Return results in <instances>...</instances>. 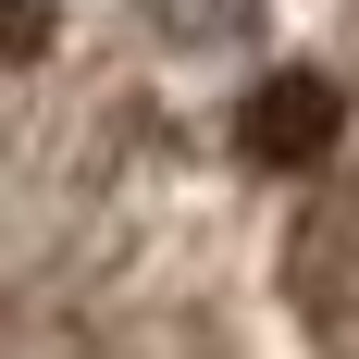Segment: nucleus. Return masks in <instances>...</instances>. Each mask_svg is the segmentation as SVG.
<instances>
[{
    "mask_svg": "<svg viewBox=\"0 0 359 359\" xmlns=\"http://www.w3.org/2000/svg\"><path fill=\"white\" fill-rule=\"evenodd\" d=\"M323 137H334V87H310V74L260 87V111H248V149H260V161H310Z\"/></svg>",
    "mask_w": 359,
    "mask_h": 359,
    "instance_id": "1",
    "label": "nucleus"
}]
</instances>
